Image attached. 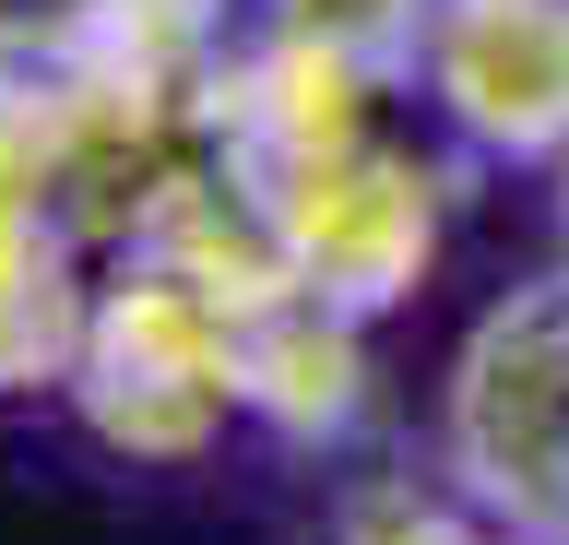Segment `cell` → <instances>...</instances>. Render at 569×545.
<instances>
[{
  "instance_id": "5",
  "label": "cell",
  "mask_w": 569,
  "mask_h": 545,
  "mask_svg": "<svg viewBox=\"0 0 569 545\" xmlns=\"http://www.w3.org/2000/svg\"><path fill=\"white\" fill-rule=\"evenodd\" d=\"M83 309H96V250H83L48 202L0 190V403L71 380Z\"/></svg>"
},
{
  "instance_id": "2",
  "label": "cell",
  "mask_w": 569,
  "mask_h": 545,
  "mask_svg": "<svg viewBox=\"0 0 569 545\" xmlns=\"http://www.w3.org/2000/svg\"><path fill=\"white\" fill-rule=\"evenodd\" d=\"M71 427L119 451V463H202L226 427H249V380H238V321L190 261L119 250L96 261V309L71 344Z\"/></svg>"
},
{
  "instance_id": "4",
  "label": "cell",
  "mask_w": 569,
  "mask_h": 545,
  "mask_svg": "<svg viewBox=\"0 0 569 545\" xmlns=\"http://www.w3.org/2000/svg\"><path fill=\"white\" fill-rule=\"evenodd\" d=\"M416 108L451 154L558 166L569 154V0H439Z\"/></svg>"
},
{
  "instance_id": "1",
  "label": "cell",
  "mask_w": 569,
  "mask_h": 545,
  "mask_svg": "<svg viewBox=\"0 0 569 545\" xmlns=\"http://www.w3.org/2000/svg\"><path fill=\"white\" fill-rule=\"evenodd\" d=\"M439 119L416 95H368L309 131H284L261 154H226V179L261 202L273 250L309 273L320 296H345L356 321H380L427 285V261L451 238V166L427 143Z\"/></svg>"
},
{
  "instance_id": "3",
  "label": "cell",
  "mask_w": 569,
  "mask_h": 545,
  "mask_svg": "<svg viewBox=\"0 0 569 545\" xmlns=\"http://www.w3.org/2000/svg\"><path fill=\"white\" fill-rule=\"evenodd\" d=\"M439 474L522 545H569V261L487 296L451 344Z\"/></svg>"
},
{
  "instance_id": "6",
  "label": "cell",
  "mask_w": 569,
  "mask_h": 545,
  "mask_svg": "<svg viewBox=\"0 0 569 545\" xmlns=\"http://www.w3.org/2000/svg\"><path fill=\"white\" fill-rule=\"evenodd\" d=\"M332 545H522V534H510V522H487V509L462 498V486H451V498H416V486H368V498L345 509V534H332Z\"/></svg>"
},
{
  "instance_id": "7",
  "label": "cell",
  "mask_w": 569,
  "mask_h": 545,
  "mask_svg": "<svg viewBox=\"0 0 569 545\" xmlns=\"http://www.w3.org/2000/svg\"><path fill=\"white\" fill-rule=\"evenodd\" d=\"M546 179H558V225H569V154H558V166H546Z\"/></svg>"
}]
</instances>
